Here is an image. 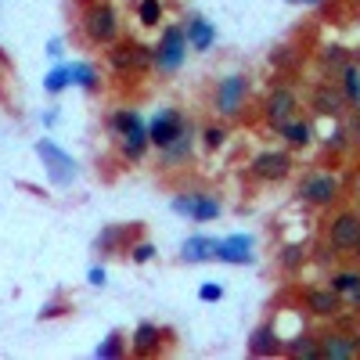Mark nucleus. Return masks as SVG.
Here are the masks:
<instances>
[{"instance_id":"34","label":"nucleus","mask_w":360,"mask_h":360,"mask_svg":"<svg viewBox=\"0 0 360 360\" xmlns=\"http://www.w3.org/2000/svg\"><path fill=\"white\" fill-rule=\"evenodd\" d=\"M130 252H134V263H148V259L155 256V245H148V242H141V245H134Z\"/></svg>"},{"instance_id":"39","label":"nucleus","mask_w":360,"mask_h":360,"mask_svg":"<svg viewBox=\"0 0 360 360\" xmlns=\"http://www.w3.org/2000/svg\"><path fill=\"white\" fill-rule=\"evenodd\" d=\"M299 263V249L292 245V249H285V266H295Z\"/></svg>"},{"instance_id":"17","label":"nucleus","mask_w":360,"mask_h":360,"mask_svg":"<svg viewBox=\"0 0 360 360\" xmlns=\"http://www.w3.org/2000/svg\"><path fill=\"white\" fill-rule=\"evenodd\" d=\"M184 33H188V47L191 51H209V47H213V40H217V29L209 25L205 18H198V15L188 22Z\"/></svg>"},{"instance_id":"26","label":"nucleus","mask_w":360,"mask_h":360,"mask_svg":"<svg viewBox=\"0 0 360 360\" xmlns=\"http://www.w3.org/2000/svg\"><path fill=\"white\" fill-rule=\"evenodd\" d=\"M137 18H141V25H159L162 0H141V4H137Z\"/></svg>"},{"instance_id":"25","label":"nucleus","mask_w":360,"mask_h":360,"mask_svg":"<svg viewBox=\"0 0 360 360\" xmlns=\"http://www.w3.org/2000/svg\"><path fill=\"white\" fill-rule=\"evenodd\" d=\"M288 353H292V356H317V360H321V342H317L314 335H299V339H292Z\"/></svg>"},{"instance_id":"16","label":"nucleus","mask_w":360,"mask_h":360,"mask_svg":"<svg viewBox=\"0 0 360 360\" xmlns=\"http://www.w3.org/2000/svg\"><path fill=\"white\" fill-rule=\"evenodd\" d=\"M349 356H356L349 335H321V360H349Z\"/></svg>"},{"instance_id":"22","label":"nucleus","mask_w":360,"mask_h":360,"mask_svg":"<svg viewBox=\"0 0 360 360\" xmlns=\"http://www.w3.org/2000/svg\"><path fill=\"white\" fill-rule=\"evenodd\" d=\"M217 217H220V202H217L213 195H198V198H195V213H191V220L205 224V220H217Z\"/></svg>"},{"instance_id":"27","label":"nucleus","mask_w":360,"mask_h":360,"mask_svg":"<svg viewBox=\"0 0 360 360\" xmlns=\"http://www.w3.org/2000/svg\"><path fill=\"white\" fill-rule=\"evenodd\" d=\"M191 155V134H184L180 141H173L169 148H162V159L166 162H180V159H188Z\"/></svg>"},{"instance_id":"28","label":"nucleus","mask_w":360,"mask_h":360,"mask_svg":"<svg viewBox=\"0 0 360 360\" xmlns=\"http://www.w3.org/2000/svg\"><path fill=\"white\" fill-rule=\"evenodd\" d=\"M94 356L98 360H108V356H123V335H119V332H112L98 349H94Z\"/></svg>"},{"instance_id":"1","label":"nucleus","mask_w":360,"mask_h":360,"mask_svg":"<svg viewBox=\"0 0 360 360\" xmlns=\"http://www.w3.org/2000/svg\"><path fill=\"white\" fill-rule=\"evenodd\" d=\"M112 130L119 134V148H123V155H127V159H141V155H144V148L152 144V141H148L144 119H141L134 108H119V112L112 115Z\"/></svg>"},{"instance_id":"10","label":"nucleus","mask_w":360,"mask_h":360,"mask_svg":"<svg viewBox=\"0 0 360 360\" xmlns=\"http://www.w3.org/2000/svg\"><path fill=\"white\" fill-rule=\"evenodd\" d=\"M356 234H360V217L356 213H339L332 224H328V242H332V249H353L356 242Z\"/></svg>"},{"instance_id":"44","label":"nucleus","mask_w":360,"mask_h":360,"mask_svg":"<svg viewBox=\"0 0 360 360\" xmlns=\"http://www.w3.org/2000/svg\"><path fill=\"white\" fill-rule=\"evenodd\" d=\"M356 148H360V137H356Z\"/></svg>"},{"instance_id":"32","label":"nucleus","mask_w":360,"mask_h":360,"mask_svg":"<svg viewBox=\"0 0 360 360\" xmlns=\"http://www.w3.org/2000/svg\"><path fill=\"white\" fill-rule=\"evenodd\" d=\"M119 238H123V231H119V227H108V231L98 238V249H101V252H112V249L119 245Z\"/></svg>"},{"instance_id":"15","label":"nucleus","mask_w":360,"mask_h":360,"mask_svg":"<svg viewBox=\"0 0 360 360\" xmlns=\"http://www.w3.org/2000/svg\"><path fill=\"white\" fill-rule=\"evenodd\" d=\"M159 346H162V328L152 324V321H141V324H137V332H134V353L152 356Z\"/></svg>"},{"instance_id":"35","label":"nucleus","mask_w":360,"mask_h":360,"mask_svg":"<svg viewBox=\"0 0 360 360\" xmlns=\"http://www.w3.org/2000/svg\"><path fill=\"white\" fill-rule=\"evenodd\" d=\"M86 278H90V285H98V288H101V285L108 281V274H105V266H90V274H86Z\"/></svg>"},{"instance_id":"5","label":"nucleus","mask_w":360,"mask_h":360,"mask_svg":"<svg viewBox=\"0 0 360 360\" xmlns=\"http://www.w3.org/2000/svg\"><path fill=\"white\" fill-rule=\"evenodd\" d=\"M83 33L86 40H94V44H112L115 33H119V18L108 4H90L86 15H83Z\"/></svg>"},{"instance_id":"37","label":"nucleus","mask_w":360,"mask_h":360,"mask_svg":"<svg viewBox=\"0 0 360 360\" xmlns=\"http://www.w3.org/2000/svg\"><path fill=\"white\" fill-rule=\"evenodd\" d=\"M58 314H65V307H62V303H47V307L40 310V317H58Z\"/></svg>"},{"instance_id":"43","label":"nucleus","mask_w":360,"mask_h":360,"mask_svg":"<svg viewBox=\"0 0 360 360\" xmlns=\"http://www.w3.org/2000/svg\"><path fill=\"white\" fill-rule=\"evenodd\" d=\"M303 4H321V0H303Z\"/></svg>"},{"instance_id":"11","label":"nucleus","mask_w":360,"mask_h":360,"mask_svg":"<svg viewBox=\"0 0 360 360\" xmlns=\"http://www.w3.org/2000/svg\"><path fill=\"white\" fill-rule=\"evenodd\" d=\"M252 173L259 180H285L292 173V159L285 152H259L252 159Z\"/></svg>"},{"instance_id":"21","label":"nucleus","mask_w":360,"mask_h":360,"mask_svg":"<svg viewBox=\"0 0 360 360\" xmlns=\"http://www.w3.org/2000/svg\"><path fill=\"white\" fill-rule=\"evenodd\" d=\"M310 123H299V119H288V123L281 127V137L288 141V144H295V148H303V144H310Z\"/></svg>"},{"instance_id":"24","label":"nucleus","mask_w":360,"mask_h":360,"mask_svg":"<svg viewBox=\"0 0 360 360\" xmlns=\"http://www.w3.org/2000/svg\"><path fill=\"white\" fill-rule=\"evenodd\" d=\"M342 83H346V101L360 108V69L356 65H346L342 69Z\"/></svg>"},{"instance_id":"36","label":"nucleus","mask_w":360,"mask_h":360,"mask_svg":"<svg viewBox=\"0 0 360 360\" xmlns=\"http://www.w3.org/2000/svg\"><path fill=\"white\" fill-rule=\"evenodd\" d=\"M324 62H328V65H339V62H342V51H339V47H328V51H324Z\"/></svg>"},{"instance_id":"12","label":"nucleus","mask_w":360,"mask_h":360,"mask_svg":"<svg viewBox=\"0 0 360 360\" xmlns=\"http://www.w3.org/2000/svg\"><path fill=\"white\" fill-rule=\"evenodd\" d=\"M266 119H270V127H285L288 119H292V112H295V94L288 86H278V90H270V98H266Z\"/></svg>"},{"instance_id":"9","label":"nucleus","mask_w":360,"mask_h":360,"mask_svg":"<svg viewBox=\"0 0 360 360\" xmlns=\"http://www.w3.org/2000/svg\"><path fill=\"white\" fill-rule=\"evenodd\" d=\"M252 238L249 234H231V238H220V245H217V259L220 263H234V266H245L252 263Z\"/></svg>"},{"instance_id":"2","label":"nucleus","mask_w":360,"mask_h":360,"mask_svg":"<svg viewBox=\"0 0 360 360\" xmlns=\"http://www.w3.org/2000/svg\"><path fill=\"white\" fill-rule=\"evenodd\" d=\"M37 155L44 159V169H47V176H51V184L54 188H69L72 180H76V159L69 155V152H62L54 141H47V137H40L37 141Z\"/></svg>"},{"instance_id":"8","label":"nucleus","mask_w":360,"mask_h":360,"mask_svg":"<svg viewBox=\"0 0 360 360\" xmlns=\"http://www.w3.org/2000/svg\"><path fill=\"white\" fill-rule=\"evenodd\" d=\"M245 90H249V79L242 72L220 79V86H217V108H220V115H238V112H242Z\"/></svg>"},{"instance_id":"14","label":"nucleus","mask_w":360,"mask_h":360,"mask_svg":"<svg viewBox=\"0 0 360 360\" xmlns=\"http://www.w3.org/2000/svg\"><path fill=\"white\" fill-rule=\"evenodd\" d=\"M307 307H310V314H317V317H335L339 307H342V299H339L335 288H314V292L307 295Z\"/></svg>"},{"instance_id":"33","label":"nucleus","mask_w":360,"mask_h":360,"mask_svg":"<svg viewBox=\"0 0 360 360\" xmlns=\"http://www.w3.org/2000/svg\"><path fill=\"white\" fill-rule=\"evenodd\" d=\"M202 137H205V148H220V144L227 141V130H224V127H205Z\"/></svg>"},{"instance_id":"42","label":"nucleus","mask_w":360,"mask_h":360,"mask_svg":"<svg viewBox=\"0 0 360 360\" xmlns=\"http://www.w3.org/2000/svg\"><path fill=\"white\" fill-rule=\"evenodd\" d=\"M353 346H356V353H360V335H353Z\"/></svg>"},{"instance_id":"23","label":"nucleus","mask_w":360,"mask_h":360,"mask_svg":"<svg viewBox=\"0 0 360 360\" xmlns=\"http://www.w3.org/2000/svg\"><path fill=\"white\" fill-rule=\"evenodd\" d=\"M69 69H72V83H76V86L98 90V72H94V65H86V62H69Z\"/></svg>"},{"instance_id":"41","label":"nucleus","mask_w":360,"mask_h":360,"mask_svg":"<svg viewBox=\"0 0 360 360\" xmlns=\"http://www.w3.org/2000/svg\"><path fill=\"white\" fill-rule=\"evenodd\" d=\"M349 252H353V256L360 259V234H356V242H353V249H349Z\"/></svg>"},{"instance_id":"31","label":"nucleus","mask_w":360,"mask_h":360,"mask_svg":"<svg viewBox=\"0 0 360 360\" xmlns=\"http://www.w3.org/2000/svg\"><path fill=\"white\" fill-rule=\"evenodd\" d=\"M198 299H202V303H220V299H224V285L205 281V285L198 288Z\"/></svg>"},{"instance_id":"29","label":"nucleus","mask_w":360,"mask_h":360,"mask_svg":"<svg viewBox=\"0 0 360 360\" xmlns=\"http://www.w3.org/2000/svg\"><path fill=\"white\" fill-rule=\"evenodd\" d=\"M356 285H360V274H349V270H342V274H335V278H332V288H335L339 295H349Z\"/></svg>"},{"instance_id":"30","label":"nucleus","mask_w":360,"mask_h":360,"mask_svg":"<svg viewBox=\"0 0 360 360\" xmlns=\"http://www.w3.org/2000/svg\"><path fill=\"white\" fill-rule=\"evenodd\" d=\"M195 198H198V195H176V198H173V213H176V217H191V213H195Z\"/></svg>"},{"instance_id":"18","label":"nucleus","mask_w":360,"mask_h":360,"mask_svg":"<svg viewBox=\"0 0 360 360\" xmlns=\"http://www.w3.org/2000/svg\"><path fill=\"white\" fill-rule=\"evenodd\" d=\"M278 349H281V342H278L274 324H263V328H256L252 339H249V353H252V356H274Z\"/></svg>"},{"instance_id":"6","label":"nucleus","mask_w":360,"mask_h":360,"mask_svg":"<svg viewBox=\"0 0 360 360\" xmlns=\"http://www.w3.org/2000/svg\"><path fill=\"white\" fill-rule=\"evenodd\" d=\"M108 62H112V69H119V72H130V69H148L155 62V47H144V44H119V47H112L108 51Z\"/></svg>"},{"instance_id":"38","label":"nucleus","mask_w":360,"mask_h":360,"mask_svg":"<svg viewBox=\"0 0 360 360\" xmlns=\"http://www.w3.org/2000/svg\"><path fill=\"white\" fill-rule=\"evenodd\" d=\"M47 54H51V58H62V40H58V37L47 44Z\"/></svg>"},{"instance_id":"13","label":"nucleus","mask_w":360,"mask_h":360,"mask_svg":"<svg viewBox=\"0 0 360 360\" xmlns=\"http://www.w3.org/2000/svg\"><path fill=\"white\" fill-rule=\"evenodd\" d=\"M217 238H209V234H195L188 238L184 245H180V259L184 263H205V259H217Z\"/></svg>"},{"instance_id":"7","label":"nucleus","mask_w":360,"mask_h":360,"mask_svg":"<svg viewBox=\"0 0 360 360\" xmlns=\"http://www.w3.org/2000/svg\"><path fill=\"white\" fill-rule=\"evenodd\" d=\"M299 198L310 205H332L339 198V180L332 173H314L299 184Z\"/></svg>"},{"instance_id":"19","label":"nucleus","mask_w":360,"mask_h":360,"mask_svg":"<svg viewBox=\"0 0 360 360\" xmlns=\"http://www.w3.org/2000/svg\"><path fill=\"white\" fill-rule=\"evenodd\" d=\"M314 108H317L321 115H339V112H342V98L335 94L332 86H317V90H314Z\"/></svg>"},{"instance_id":"40","label":"nucleus","mask_w":360,"mask_h":360,"mask_svg":"<svg viewBox=\"0 0 360 360\" xmlns=\"http://www.w3.org/2000/svg\"><path fill=\"white\" fill-rule=\"evenodd\" d=\"M349 303H353V307H360V285H356V288L349 292Z\"/></svg>"},{"instance_id":"4","label":"nucleus","mask_w":360,"mask_h":360,"mask_svg":"<svg viewBox=\"0 0 360 360\" xmlns=\"http://www.w3.org/2000/svg\"><path fill=\"white\" fill-rule=\"evenodd\" d=\"M184 134H191V127H188L184 112H176V108H162L152 119V127H148V141H152L159 152H162V148H169L173 141H180Z\"/></svg>"},{"instance_id":"20","label":"nucleus","mask_w":360,"mask_h":360,"mask_svg":"<svg viewBox=\"0 0 360 360\" xmlns=\"http://www.w3.org/2000/svg\"><path fill=\"white\" fill-rule=\"evenodd\" d=\"M69 83H72V69H69V65H54V69L44 76V90H47V94H62Z\"/></svg>"},{"instance_id":"3","label":"nucleus","mask_w":360,"mask_h":360,"mask_svg":"<svg viewBox=\"0 0 360 360\" xmlns=\"http://www.w3.org/2000/svg\"><path fill=\"white\" fill-rule=\"evenodd\" d=\"M184 54H188V33L180 25H166L162 29V40L155 47L159 72H176L180 65H184Z\"/></svg>"}]
</instances>
